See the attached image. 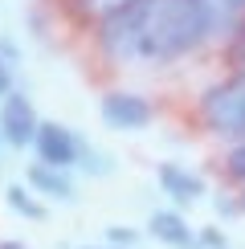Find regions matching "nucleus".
<instances>
[{"label":"nucleus","mask_w":245,"mask_h":249,"mask_svg":"<svg viewBox=\"0 0 245 249\" xmlns=\"http://www.w3.org/2000/svg\"><path fill=\"white\" fill-rule=\"evenodd\" d=\"M102 119H106V127L115 131H139L151 123V102L143 94H131V90H110V94H102Z\"/></svg>","instance_id":"nucleus-5"},{"label":"nucleus","mask_w":245,"mask_h":249,"mask_svg":"<svg viewBox=\"0 0 245 249\" xmlns=\"http://www.w3.org/2000/svg\"><path fill=\"white\" fill-rule=\"evenodd\" d=\"M37 127H41V119H37L29 94L13 90V94L0 102V135H4V143H13V147H29V143L37 139Z\"/></svg>","instance_id":"nucleus-4"},{"label":"nucleus","mask_w":245,"mask_h":249,"mask_svg":"<svg viewBox=\"0 0 245 249\" xmlns=\"http://www.w3.org/2000/svg\"><path fill=\"white\" fill-rule=\"evenodd\" d=\"M131 4H139V0H74V8L86 20H110V17H119V13H127Z\"/></svg>","instance_id":"nucleus-9"},{"label":"nucleus","mask_w":245,"mask_h":249,"mask_svg":"<svg viewBox=\"0 0 245 249\" xmlns=\"http://www.w3.org/2000/svg\"><path fill=\"white\" fill-rule=\"evenodd\" d=\"M29 184H33V192L53 196V200H70V196H74V180H70V172L45 168V163H33V168H29Z\"/></svg>","instance_id":"nucleus-8"},{"label":"nucleus","mask_w":245,"mask_h":249,"mask_svg":"<svg viewBox=\"0 0 245 249\" xmlns=\"http://www.w3.org/2000/svg\"><path fill=\"white\" fill-rule=\"evenodd\" d=\"M225 168H229V176H233V180H245V143H237V147L229 151Z\"/></svg>","instance_id":"nucleus-12"},{"label":"nucleus","mask_w":245,"mask_h":249,"mask_svg":"<svg viewBox=\"0 0 245 249\" xmlns=\"http://www.w3.org/2000/svg\"><path fill=\"white\" fill-rule=\"evenodd\" d=\"M82 249H119V245H82Z\"/></svg>","instance_id":"nucleus-16"},{"label":"nucleus","mask_w":245,"mask_h":249,"mask_svg":"<svg viewBox=\"0 0 245 249\" xmlns=\"http://www.w3.org/2000/svg\"><path fill=\"white\" fill-rule=\"evenodd\" d=\"M33 147H37V163H45V168L70 172L82 160V139L70 127H61V123H41Z\"/></svg>","instance_id":"nucleus-3"},{"label":"nucleus","mask_w":245,"mask_h":249,"mask_svg":"<svg viewBox=\"0 0 245 249\" xmlns=\"http://www.w3.org/2000/svg\"><path fill=\"white\" fill-rule=\"evenodd\" d=\"M0 94H13V66H8V61L4 57H0Z\"/></svg>","instance_id":"nucleus-13"},{"label":"nucleus","mask_w":245,"mask_h":249,"mask_svg":"<svg viewBox=\"0 0 245 249\" xmlns=\"http://www.w3.org/2000/svg\"><path fill=\"white\" fill-rule=\"evenodd\" d=\"M241 0H147L139 33V57L168 61L196 49L209 33H217Z\"/></svg>","instance_id":"nucleus-1"},{"label":"nucleus","mask_w":245,"mask_h":249,"mask_svg":"<svg viewBox=\"0 0 245 249\" xmlns=\"http://www.w3.org/2000/svg\"><path fill=\"white\" fill-rule=\"evenodd\" d=\"M229 57L237 61V66L245 70V17L237 20V29H233V41H229Z\"/></svg>","instance_id":"nucleus-11"},{"label":"nucleus","mask_w":245,"mask_h":249,"mask_svg":"<svg viewBox=\"0 0 245 249\" xmlns=\"http://www.w3.org/2000/svg\"><path fill=\"white\" fill-rule=\"evenodd\" d=\"M0 143H4V135H0Z\"/></svg>","instance_id":"nucleus-17"},{"label":"nucleus","mask_w":245,"mask_h":249,"mask_svg":"<svg viewBox=\"0 0 245 249\" xmlns=\"http://www.w3.org/2000/svg\"><path fill=\"white\" fill-rule=\"evenodd\" d=\"M200 245H204V249H225V237H221L217 229H204V233H200Z\"/></svg>","instance_id":"nucleus-14"},{"label":"nucleus","mask_w":245,"mask_h":249,"mask_svg":"<svg viewBox=\"0 0 245 249\" xmlns=\"http://www.w3.org/2000/svg\"><path fill=\"white\" fill-rule=\"evenodd\" d=\"M0 249H25V241H0Z\"/></svg>","instance_id":"nucleus-15"},{"label":"nucleus","mask_w":245,"mask_h":249,"mask_svg":"<svg viewBox=\"0 0 245 249\" xmlns=\"http://www.w3.org/2000/svg\"><path fill=\"white\" fill-rule=\"evenodd\" d=\"M159 188L168 192L176 204H192V200L204 196V180L196 172L180 168V163H159Z\"/></svg>","instance_id":"nucleus-6"},{"label":"nucleus","mask_w":245,"mask_h":249,"mask_svg":"<svg viewBox=\"0 0 245 249\" xmlns=\"http://www.w3.org/2000/svg\"><path fill=\"white\" fill-rule=\"evenodd\" d=\"M151 237L156 241H163V245H176V249H192L196 245V237H192V229H188V221H184L180 213H172V209H159V213H151Z\"/></svg>","instance_id":"nucleus-7"},{"label":"nucleus","mask_w":245,"mask_h":249,"mask_svg":"<svg viewBox=\"0 0 245 249\" xmlns=\"http://www.w3.org/2000/svg\"><path fill=\"white\" fill-rule=\"evenodd\" d=\"M4 200H8V209H13V213L29 216V221H41V216H45V204H41L37 196H33V192L25 188V184H8Z\"/></svg>","instance_id":"nucleus-10"},{"label":"nucleus","mask_w":245,"mask_h":249,"mask_svg":"<svg viewBox=\"0 0 245 249\" xmlns=\"http://www.w3.org/2000/svg\"><path fill=\"white\" fill-rule=\"evenodd\" d=\"M200 119H204V127L212 135L245 143V70L233 74V78H225V82H217L212 90H204Z\"/></svg>","instance_id":"nucleus-2"},{"label":"nucleus","mask_w":245,"mask_h":249,"mask_svg":"<svg viewBox=\"0 0 245 249\" xmlns=\"http://www.w3.org/2000/svg\"><path fill=\"white\" fill-rule=\"evenodd\" d=\"M241 4H245V0H241Z\"/></svg>","instance_id":"nucleus-18"}]
</instances>
